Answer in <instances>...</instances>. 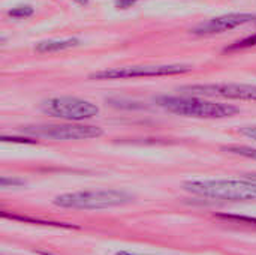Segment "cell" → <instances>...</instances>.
<instances>
[{
    "label": "cell",
    "instance_id": "16",
    "mask_svg": "<svg viewBox=\"0 0 256 255\" xmlns=\"http://www.w3.org/2000/svg\"><path fill=\"white\" fill-rule=\"evenodd\" d=\"M244 179H248V180H254V182H256V173H250V174H244Z\"/></svg>",
    "mask_w": 256,
    "mask_h": 255
},
{
    "label": "cell",
    "instance_id": "17",
    "mask_svg": "<svg viewBox=\"0 0 256 255\" xmlns=\"http://www.w3.org/2000/svg\"><path fill=\"white\" fill-rule=\"evenodd\" d=\"M116 255H141V254H136V252H129V251H120V252H117Z\"/></svg>",
    "mask_w": 256,
    "mask_h": 255
},
{
    "label": "cell",
    "instance_id": "8",
    "mask_svg": "<svg viewBox=\"0 0 256 255\" xmlns=\"http://www.w3.org/2000/svg\"><path fill=\"white\" fill-rule=\"evenodd\" d=\"M255 20V14H243V12L225 14V15H220V17H216V18H212L206 23L198 24L192 30V33L198 35V36H212V35L224 33V32L237 29L240 26L249 24Z\"/></svg>",
    "mask_w": 256,
    "mask_h": 255
},
{
    "label": "cell",
    "instance_id": "19",
    "mask_svg": "<svg viewBox=\"0 0 256 255\" xmlns=\"http://www.w3.org/2000/svg\"><path fill=\"white\" fill-rule=\"evenodd\" d=\"M75 3H78V5H81V6H86V5H88V0H74Z\"/></svg>",
    "mask_w": 256,
    "mask_h": 255
},
{
    "label": "cell",
    "instance_id": "13",
    "mask_svg": "<svg viewBox=\"0 0 256 255\" xmlns=\"http://www.w3.org/2000/svg\"><path fill=\"white\" fill-rule=\"evenodd\" d=\"M0 185L2 188H8V186H22L26 185V182L22 179H9V177H2L0 179Z\"/></svg>",
    "mask_w": 256,
    "mask_h": 255
},
{
    "label": "cell",
    "instance_id": "4",
    "mask_svg": "<svg viewBox=\"0 0 256 255\" xmlns=\"http://www.w3.org/2000/svg\"><path fill=\"white\" fill-rule=\"evenodd\" d=\"M40 111L60 120L78 123L96 117L99 114V107L76 96H54L42 101Z\"/></svg>",
    "mask_w": 256,
    "mask_h": 255
},
{
    "label": "cell",
    "instance_id": "12",
    "mask_svg": "<svg viewBox=\"0 0 256 255\" xmlns=\"http://www.w3.org/2000/svg\"><path fill=\"white\" fill-rule=\"evenodd\" d=\"M33 8L30 5H21V6H15L12 9L8 11V15L12 18H28L30 15H33Z\"/></svg>",
    "mask_w": 256,
    "mask_h": 255
},
{
    "label": "cell",
    "instance_id": "11",
    "mask_svg": "<svg viewBox=\"0 0 256 255\" xmlns=\"http://www.w3.org/2000/svg\"><path fill=\"white\" fill-rule=\"evenodd\" d=\"M255 45H256V33L255 35L248 36V38H244V39H242V41L234 42L232 45L226 47V48H225V51H226V53H228V51H240V50H246V48H250V47H255Z\"/></svg>",
    "mask_w": 256,
    "mask_h": 255
},
{
    "label": "cell",
    "instance_id": "10",
    "mask_svg": "<svg viewBox=\"0 0 256 255\" xmlns=\"http://www.w3.org/2000/svg\"><path fill=\"white\" fill-rule=\"evenodd\" d=\"M224 150H226V152H230L232 155H238V156L255 159L256 161V149H254V147H248V146H228V147H224Z\"/></svg>",
    "mask_w": 256,
    "mask_h": 255
},
{
    "label": "cell",
    "instance_id": "2",
    "mask_svg": "<svg viewBox=\"0 0 256 255\" xmlns=\"http://www.w3.org/2000/svg\"><path fill=\"white\" fill-rule=\"evenodd\" d=\"M156 104L172 114L196 119H225L240 113L236 105L206 101L198 96H159Z\"/></svg>",
    "mask_w": 256,
    "mask_h": 255
},
{
    "label": "cell",
    "instance_id": "3",
    "mask_svg": "<svg viewBox=\"0 0 256 255\" xmlns=\"http://www.w3.org/2000/svg\"><path fill=\"white\" fill-rule=\"evenodd\" d=\"M135 197L123 189H96V191H78L57 195L54 204L63 209H110L129 204Z\"/></svg>",
    "mask_w": 256,
    "mask_h": 255
},
{
    "label": "cell",
    "instance_id": "5",
    "mask_svg": "<svg viewBox=\"0 0 256 255\" xmlns=\"http://www.w3.org/2000/svg\"><path fill=\"white\" fill-rule=\"evenodd\" d=\"M22 132L36 138L50 140H90L98 138L104 134L102 128L93 125H82L76 122L58 123V125H28L22 128Z\"/></svg>",
    "mask_w": 256,
    "mask_h": 255
},
{
    "label": "cell",
    "instance_id": "14",
    "mask_svg": "<svg viewBox=\"0 0 256 255\" xmlns=\"http://www.w3.org/2000/svg\"><path fill=\"white\" fill-rule=\"evenodd\" d=\"M240 132H242L244 137H248V138L255 140L256 141V125H254V126H243V128L240 129Z\"/></svg>",
    "mask_w": 256,
    "mask_h": 255
},
{
    "label": "cell",
    "instance_id": "1",
    "mask_svg": "<svg viewBox=\"0 0 256 255\" xmlns=\"http://www.w3.org/2000/svg\"><path fill=\"white\" fill-rule=\"evenodd\" d=\"M184 191L210 200H256V182L248 179H195L183 183Z\"/></svg>",
    "mask_w": 256,
    "mask_h": 255
},
{
    "label": "cell",
    "instance_id": "9",
    "mask_svg": "<svg viewBox=\"0 0 256 255\" xmlns=\"http://www.w3.org/2000/svg\"><path fill=\"white\" fill-rule=\"evenodd\" d=\"M81 44V41L78 38H68V39H51V41H42L39 42L34 50L38 53H57V51H63L68 48H74L78 47Z\"/></svg>",
    "mask_w": 256,
    "mask_h": 255
},
{
    "label": "cell",
    "instance_id": "18",
    "mask_svg": "<svg viewBox=\"0 0 256 255\" xmlns=\"http://www.w3.org/2000/svg\"><path fill=\"white\" fill-rule=\"evenodd\" d=\"M219 218H224V219H230L232 216H228V215H220ZM236 219H242V221H249V219H244V218H236Z\"/></svg>",
    "mask_w": 256,
    "mask_h": 255
},
{
    "label": "cell",
    "instance_id": "7",
    "mask_svg": "<svg viewBox=\"0 0 256 255\" xmlns=\"http://www.w3.org/2000/svg\"><path fill=\"white\" fill-rule=\"evenodd\" d=\"M192 96L206 98H225L236 101H256L255 84H237V83H216V84H194L182 89Z\"/></svg>",
    "mask_w": 256,
    "mask_h": 255
},
{
    "label": "cell",
    "instance_id": "15",
    "mask_svg": "<svg viewBox=\"0 0 256 255\" xmlns=\"http://www.w3.org/2000/svg\"><path fill=\"white\" fill-rule=\"evenodd\" d=\"M136 2H138V0H116V5H117V8H120V9H128V8H130V6H134Z\"/></svg>",
    "mask_w": 256,
    "mask_h": 255
},
{
    "label": "cell",
    "instance_id": "6",
    "mask_svg": "<svg viewBox=\"0 0 256 255\" xmlns=\"http://www.w3.org/2000/svg\"><path fill=\"white\" fill-rule=\"evenodd\" d=\"M190 65H142V66H124L111 68L90 74V80H123L140 77H165L190 72Z\"/></svg>",
    "mask_w": 256,
    "mask_h": 255
}]
</instances>
